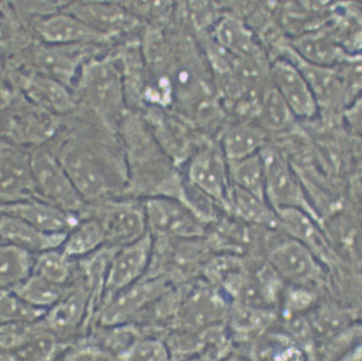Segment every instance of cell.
Returning <instances> with one entry per match:
<instances>
[{"instance_id": "11", "label": "cell", "mask_w": 362, "mask_h": 361, "mask_svg": "<svg viewBox=\"0 0 362 361\" xmlns=\"http://www.w3.org/2000/svg\"><path fill=\"white\" fill-rule=\"evenodd\" d=\"M68 13L103 35L122 30L132 23L131 16L126 11L111 4L74 3L69 6Z\"/></svg>"}, {"instance_id": "28", "label": "cell", "mask_w": 362, "mask_h": 361, "mask_svg": "<svg viewBox=\"0 0 362 361\" xmlns=\"http://www.w3.org/2000/svg\"><path fill=\"white\" fill-rule=\"evenodd\" d=\"M78 62V55L76 54L57 49L44 52L41 55L40 64L45 71L62 81L72 77Z\"/></svg>"}, {"instance_id": "31", "label": "cell", "mask_w": 362, "mask_h": 361, "mask_svg": "<svg viewBox=\"0 0 362 361\" xmlns=\"http://www.w3.org/2000/svg\"><path fill=\"white\" fill-rule=\"evenodd\" d=\"M0 361H16L15 357L12 356L0 348Z\"/></svg>"}, {"instance_id": "14", "label": "cell", "mask_w": 362, "mask_h": 361, "mask_svg": "<svg viewBox=\"0 0 362 361\" xmlns=\"http://www.w3.org/2000/svg\"><path fill=\"white\" fill-rule=\"evenodd\" d=\"M151 252L149 237L141 239L119 252L112 265L108 285L119 288L131 283L146 267Z\"/></svg>"}, {"instance_id": "1", "label": "cell", "mask_w": 362, "mask_h": 361, "mask_svg": "<svg viewBox=\"0 0 362 361\" xmlns=\"http://www.w3.org/2000/svg\"><path fill=\"white\" fill-rule=\"evenodd\" d=\"M265 167V197L274 211L294 208L305 211L316 222L319 214L308 200L300 182L283 158L269 148L260 150Z\"/></svg>"}, {"instance_id": "7", "label": "cell", "mask_w": 362, "mask_h": 361, "mask_svg": "<svg viewBox=\"0 0 362 361\" xmlns=\"http://www.w3.org/2000/svg\"><path fill=\"white\" fill-rule=\"evenodd\" d=\"M66 238L65 233H45L18 218L0 214V239L28 251L54 250Z\"/></svg>"}, {"instance_id": "24", "label": "cell", "mask_w": 362, "mask_h": 361, "mask_svg": "<svg viewBox=\"0 0 362 361\" xmlns=\"http://www.w3.org/2000/svg\"><path fill=\"white\" fill-rule=\"evenodd\" d=\"M106 225L111 237L129 240L141 233L143 219L136 209L119 206L108 214Z\"/></svg>"}, {"instance_id": "2", "label": "cell", "mask_w": 362, "mask_h": 361, "mask_svg": "<svg viewBox=\"0 0 362 361\" xmlns=\"http://www.w3.org/2000/svg\"><path fill=\"white\" fill-rule=\"evenodd\" d=\"M33 185L49 204L69 213L82 206V197L71 182L59 161L38 151L29 158Z\"/></svg>"}, {"instance_id": "6", "label": "cell", "mask_w": 362, "mask_h": 361, "mask_svg": "<svg viewBox=\"0 0 362 361\" xmlns=\"http://www.w3.org/2000/svg\"><path fill=\"white\" fill-rule=\"evenodd\" d=\"M269 260L274 271L292 280H309L317 269L314 253L294 239L279 242L270 250Z\"/></svg>"}, {"instance_id": "20", "label": "cell", "mask_w": 362, "mask_h": 361, "mask_svg": "<svg viewBox=\"0 0 362 361\" xmlns=\"http://www.w3.org/2000/svg\"><path fill=\"white\" fill-rule=\"evenodd\" d=\"M160 285L157 281L136 285L120 295L110 307H108L104 321L107 323H115L123 321L129 315L141 308L145 302L152 300L159 292Z\"/></svg>"}, {"instance_id": "15", "label": "cell", "mask_w": 362, "mask_h": 361, "mask_svg": "<svg viewBox=\"0 0 362 361\" xmlns=\"http://www.w3.org/2000/svg\"><path fill=\"white\" fill-rule=\"evenodd\" d=\"M29 97L45 109L64 113L73 109L74 101L68 90L59 81L49 76L29 78L25 83Z\"/></svg>"}, {"instance_id": "9", "label": "cell", "mask_w": 362, "mask_h": 361, "mask_svg": "<svg viewBox=\"0 0 362 361\" xmlns=\"http://www.w3.org/2000/svg\"><path fill=\"white\" fill-rule=\"evenodd\" d=\"M148 213L153 227L162 233L197 235L201 227L191 211L177 201L159 199L149 201Z\"/></svg>"}, {"instance_id": "4", "label": "cell", "mask_w": 362, "mask_h": 361, "mask_svg": "<svg viewBox=\"0 0 362 361\" xmlns=\"http://www.w3.org/2000/svg\"><path fill=\"white\" fill-rule=\"evenodd\" d=\"M274 88L281 94L294 115L311 118L317 112V105L310 89L298 69L291 62L278 61L272 68Z\"/></svg>"}, {"instance_id": "29", "label": "cell", "mask_w": 362, "mask_h": 361, "mask_svg": "<svg viewBox=\"0 0 362 361\" xmlns=\"http://www.w3.org/2000/svg\"><path fill=\"white\" fill-rule=\"evenodd\" d=\"M263 119L267 126L272 130H281L290 124L293 113L278 90L274 88L265 95Z\"/></svg>"}, {"instance_id": "17", "label": "cell", "mask_w": 362, "mask_h": 361, "mask_svg": "<svg viewBox=\"0 0 362 361\" xmlns=\"http://www.w3.org/2000/svg\"><path fill=\"white\" fill-rule=\"evenodd\" d=\"M233 208L244 221L270 227L280 225L276 211L267 202L259 200L247 191L234 185L231 189Z\"/></svg>"}, {"instance_id": "27", "label": "cell", "mask_w": 362, "mask_h": 361, "mask_svg": "<svg viewBox=\"0 0 362 361\" xmlns=\"http://www.w3.org/2000/svg\"><path fill=\"white\" fill-rule=\"evenodd\" d=\"M86 306V294L82 290L71 295L53 309L49 322L57 329L74 325L82 316Z\"/></svg>"}, {"instance_id": "5", "label": "cell", "mask_w": 362, "mask_h": 361, "mask_svg": "<svg viewBox=\"0 0 362 361\" xmlns=\"http://www.w3.org/2000/svg\"><path fill=\"white\" fill-rule=\"evenodd\" d=\"M0 214L18 218L45 233H66L76 225V220L69 213L58 207L36 201H16L0 205Z\"/></svg>"}, {"instance_id": "12", "label": "cell", "mask_w": 362, "mask_h": 361, "mask_svg": "<svg viewBox=\"0 0 362 361\" xmlns=\"http://www.w3.org/2000/svg\"><path fill=\"white\" fill-rule=\"evenodd\" d=\"M32 185L29 159L12 151L0 153V197L8 202L21 201Z\"/></svg>"}, {"instance_id": "13", "label": "cell", "mask_w": 362, "mask_h": 361, "mask_svg": "<svg viewBox=\"0 0 362 361\" xmlns=\"http://www.w3.org/2000/svg\"><path fill=\"white\" fill-rule=\"evenodd\" d=\"M280 225L293 239L305 244L313 253H327L328 244L320 233L315 220L305 211L294 208L274 211Z\"/></svg>"}, {"instance_id": "16", "label": "cell", "mask_w": 362, "mask_h": 361, "mask_svg": "<svg viewBox=\"0 0 362 361\" xmlns=\"http://www.w3.org/2000/svg\"><path fill=\"white\" fill-rule=\"evenodd\" d=\"M31 252L0 239V289H11L31 276Z\"/></svg>"}, {"instance_id": "18", "label": "cell", "mask_w": 362, "mask_h": 361, "mask_svg": "<svg viewBox=\"0 0 362 361\" xmlns=\"http://www.w3.org/2000/svg\"><path fill=\"white\" fill-rule=\"evenodd\" d=\"M264 141V132L259 128L240 124L228 131L223 140L224 153L232 162L243 160L259 153Z\"/></svg>"}, {"instance_id": "30", "label": "cell", "mask_w": 362, "mask_h": 361, "mask_svg": "<svg viewBox=\"0 0 362 361\" xmlns=\"http://www.w3.org/2000/svg\"><path fill=\"white\" fill-rule=\"evenodd\" d=\"M310 302V294L303 292V290H298L290 295L289 305L293 309H302L303 307L308 306Z\"/></svg>"}, {"instance_id": "26", "label": "cell", "mask_w": 362, "mask_h": 361, "mask_svg": "<svg viewBox=\"0 0 362 361\" xmlns=\"http://www.w3.org/2000/svg\"><path fill=\"white\" fill-rule=\"evenodd\" d=\"M35 275L60 285L68 279L70 272L68 256L54 250L44 251L36 261Z\"/></svg>"}, {"instance_id": "8", "label": "cell", "mask_w": 362, "mask_h": 361, "mask_svg": "<svg viewBox=\"0 0 362 361\" xmlns=\"http://www.w3.org/2000/svg\"><path fill=\"white\" fill-rule=\"evenodd\" d=\"M191 182L207 196L224 201L230 194L226 164L214 150H205L194 158L189 168Z\"/></svg>"}, {"instance_id": "3", "label": "cell", "mask_w": 362, "mask_h": 361, "mask_svg": "<svg viewBox=\"0 0 362 361\" xmlns=\"http://www.w3.org/2000/svg\"><path fill=\"white\" fill-rule=\"evenodd\" d=\"M58 161L81 197H98L107 190L106 177L101 165L93 153L83 145L66 144Z\"/></svg>"}, {"instance_id": "10", "label": "cell", "mask_w": 362, "mask_h": 361, "mask_svg": "<svg viewBox=\"0 0 362 361\" xmlns=\"http://www.w3.org/2000/svg\"><path fill=\"white\" fill-rule=\"evenodd\" d=\"M36 29L45 41L57 45L90 42L105 37L69 13L45 16L37 24Z\"/></svg>"}, {"instance_id": "23", "label": "cell", "mask_w": 362, "mask_h": 361, "mask_svg": "<svg viewBox=\"0 0 362 361\" xmlns=\"http://www.w3.org/2000/svg\"><path fill=\"white\" fill-rule=\"evenodd\" d=\"M104 237V230L95 221H87L74 228L64 243L66 256H80L94 250Z\"/></svg>"}, {"instance_id": "21", "label": "cell", "mask_w": 362, "mask_h": 361, "mask_svg": "<svg viewBox=\"0 0 362 361\" xmlns=\"http://www.w3.org/2000/svg\"><path fill=\"white\" fill-rule=\"evenodd\" d=\"M10 290L28 304L40 309L55 304L62 294L59 285L37 275L28 277Z\"/></svg>"}, {"instance_id": "19", "label": "cell", "mask_w": 362, "mask_h": 361, "mask_svg": "<svg viewBox=\"0 0 362 361\" xmlns=\"http://www.w3.org/2000/svg\"><path fill=\"white\" fill-rule=\"evenodd\" d=\"M232 163L231 176L234 185L267 202L265 197V167L260 151Z\"/></svg>"}, {"instance_id": "25", "label": "cell", "mask_w": 362, "mask_h": 361, "mask_svg": "<svg viewBox=\"0 0 362 361\" xmlns=\"http://www.w3.org/2000/svg\"><path fill=\"white\" fill-rule=\"evenodd\" d=\"M216 37L220 44L240 54L252 53L255 49L252 35L238 20L224 19L216 28Z\"/></svg>"}, {"instance_id": "22", "label": "cell", "mask_w": 362, "mask_h": 361, "mask_svg": "<svg viewBox=\"0 0 362 361\" xmlns=\"http://www.w3.org/2000/svg\"><path fill=\"white\" fill-rule=\"evenodd\" d=\"M44 313V309L28 304L11 290L0 289V325L31 323Z\"/></svg>"}]
</instances>
